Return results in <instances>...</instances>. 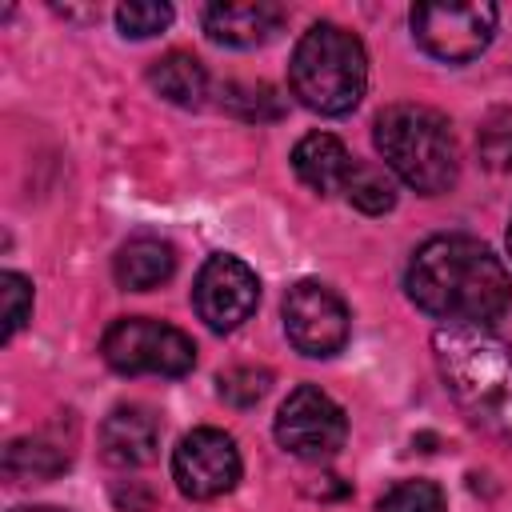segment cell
<instances>
[{"label": "cell", "mask_w": 512, "mask_h": 512, "mask_svg": "<svg viewBox=\"0 0 512 512\" xmlns=\"http://www.w3.org/2000/svg\"><path fill=\"white\" fill-rule=\"evenodd\" d=\"M404 288L420 312L444 324L488 328L512 304V276L500 256L484 240L460 232L424 240L408 260Z\"/></svg>", "instance_id": "obj_1"}, {"label": "cell", "mask_w": 512, "mask_h": 512, "mask_svg": "<svg viewBox=\"0 0 512 512\" xmlns=\"http://www.w3.org/2000/svg\"><path fill=\"white\" fill-rule=\"evenodd\" d=\"M432 356L468 424L512 444V344L488 328L444 324L432 336Z\"/></svg>", "instance_id": "obj_2"}, {"label": "cell", "mask_w": 512, "mask_h": 512, "mask_svg": "<svg viewBox=\"0 0 512 512\" xmlns=\"http://www.w3.org/2000/svg\"><path fill=\"white\" fill-rule=\"evenodd\" d=\"M376 148L384 164L420 196H440L460 176L452 124L428 104H388L376 116Z\"/></svg>", "instance_id": "obj_3"}, {"label": "cell", "mask_w": 512, "mask_h": 512, "mask_svg": "<svg viewBox=\"0 0 512 512\" xmlns=\"http://www.w3.org/2000/svg\"><path fill=\"white\" fill-rule=\"evenodd\" d=\"M288 84L292 96L320 116L352 112L368 88V56L360 36L328 20L312 24L292 48Z\"/></svg>", "instance_id": "obj_4"}, {"label": "cell", "mask_w": 512, "mask_h": 512, "mask_svg": "<svg viewBox=\"0 0 512 512\" xmlns=\"http://www.w3.org/2000/svg\"><path fill=\"white\" fill-rule=\"evenodd\" d=\"M100 356L108 368L124 376H184L196 364V344L188 332L152 320V316H120L108 324L100 340Z\"/></svg>", "instance_id": "obj_5"}, {"label": "cell", "mask_w": 512, "mask_h": 512, "mask_svg": "<svg viewBox=\"0 0 512 512\" xmlns=\"http://www.w3.org/2000/svg\"><path fill=\"white\" fill-rule=\"evenodd\" d=\"M496 20H500L496 4H480V0H428L408 12L412 40L432 60L444 64L476 60L492 40Z\"/></svg>", "instance_id": "obj_6"}, {"label": "cell", "mask_w": 512, "mask_h": 512, "mask_svg": "<svg viewBox=\"0 0 512 512\" xmlns=\"http://www.w3.org/2000/svg\"><path fill=\"white\" fill-rule=\"evenodd\" d=\"M344 436H348L344 408L316 384H300L296 392H288V400L276 412V440L284 452L300 460L336 456L344 448Z\"/></svg>", "instance_id": "obj_7"}, {"label": "cell", "mask_w": 512, "mask_h": 512, "mask_svg": "<svg viewBox=\"0 0 512 512\" xmlns=\"http://www.w3.org/2000/svg\"><path fill=\"white\" fill-rule=\"evenodd\" d=\"M284 332L296 352L324 360L348 344V308L320 280H296L284 296Z\"/></svg>", "instance_id": "obj_8"}, {"label": "cell", "mask_w": 512, "mask_h": 512, "mask_svg": "<svg viewBox=\"0 0 512 512\" xmlns=\"http://www.w3.org/2000/svg\"><path fill=\"white\" fill-rule=\"evenodd\" d=\"M192 304H196L200 320L212 332H232V328H240L256 312V304H260V280H256V272L240 256L216 252L196 272Z\"/></svg>", "instance_id": "obj_9"}, {"label": "cell", "mask_w": 512, "mask_h": 512, "mask_svg": "<svg viewBox=\"0 0 512 512\" xmlns=\"http://www.w3.org/2000/svg\"><path fill=\"white\" fill-rule=\"evenodd\" d=\"M240 448L220 428H192L172 452V480L188 500H216L240 480Z\"/></svg>", "instance_id": "obj_10"}, {"label": "cell", "mask_w": 512, "mask_h": 512, "mask_svg": "<svg viewBox=\"0 0 512 512\" xmlns=\"http://www.w3.org/2000/svg\"><path fill=\"white\" fill-rule=\"evenodd\" d=\"M160 452V420L144 404H120L100 424V456L112 468H144Z\"/></svg>", "instance_id": "obj_11"}, {"label": "cell", "mask_w": 512, "mask_h": 512, "mask_svg": "<svg viewBox=\"0 0 512 512\" xmlns=\"http://www.w3.org/2000/svg\"><path fill=\"white\" fill-rule=\"evenodd\" d=\"M284 24V8L272 0H228L204 8V32L228 48H256L272 40Z\"/></svg>", "instance_id": "obj_12"}, {"label": "cell", "mask_w": 512, "mask_h": 512, "mask_svg": "<svg viewBox=\"0 0 512 512\" xmlns=\"http://www.w3.org/2000/svg\"><path fill=\"white\" fill-rule=\"evenodd\" d=\"M356 156H348V148L332 136V132H308L296 148H292V172L320 196H332L344 188V176L352 168Z\"/></svg>", "instance_id": "obj_13"}, {"label": "cell", "mask_w": 512, "mask_h": 512, "mask_svg": "<svg viewBox=\"0 0 512 512\" xmlns=\"http://www.w3.org/2000/svg\"><path fill=\"white\" fill-rule=\"evenodd\" d=\"M112 272H116V284L128 292L160 288L176 272V248L160 236H132L128 244H120Z\"/></svg>", "instance_id": "obj_14"}, {"label": "cell", "mask_w": 512, "mask_h": 512, "mask_svg": "<svg viewBox=\"0 0 512 512\" xmlns=\"http://www.w3.org/2000/svg\"><path fill=\"white\" fill-rule=\"evenodd\" d=\"M148 84L180 108H200L208 96V72L192 52H164L148 68Z\"/></svg>", "instance_id": "obj_15"}, {"label": "cell", "mask_w": 512, "mask_h": 512, "mask_svg": "<svg viewBox=\"0 0 512 512\" xmlns=\"http://www.w3.org/2000/svg\"><path fill=\"white\" fill-rule=\"evenodd\" d=\"M68 468V452L44 436H24V440H12L8 452H4V472L12 480H48L56 472Z\"/></svg>", "instance_id": "obj_16"}, {"label": "cell", "mask_w": 512, "mask_h": 512, "mask_svg": "<svg viewBox=\"0 0 512 512\" xmlns=\"http://www.w3.org/2000/svg\"><path fill=\"white\" fill-rule=\"evenodd\" d=\"M340 192L348 196L352 208H360V212H368V216H380V212H388V208L396 204V184H392V176H388L380 164H368V160H352V168H348Z\"/></svg>", "instance_id": "obj_17"}, {"label": "cell", "mask_w": 512, "mask_h": 512, "mask_svg": "<svg viewBox=\"0 0 512 512\" xmlns=\"http://www.w3.org/2000/svg\"><path fill=\"white\" fill-rule=\"evenodd\" d=\"M376 512H448V500H444V488L436 480L416 476V480H396L380 496Z\"/></svg>", "instance_id": "obj_18"}, {"label": "cell", "mask_w": 512, "mask_h": 512, "mask_svg": "<svg viewBox=\"0 0 512 512\" xmlns=\"http://www.w3.org/2000/svg\"><path fill=\"white\" fill-rule=\"evenodd\" d=\"M476 152H480V160H484L492 172H508V168H512V112H508V108L492 112V116L480 124V132H476Z\"/></svg>", "instance_id": "obj_19"}, {"label": "cell", "mask_w": 512, "mask_h": 512, "mask_svg": "<svg viewBox=\"0 0 512 512\" xmlns=\"http://www.w3.org/2000/svg\"><path fill=\"white\" fill-rule=\"evenodd\" d=\"M220 396L228 400V404H236V408H252L264 392H268V384H272V376H268V368H256V364H236V368H228V372H220Z\"/></svg>", "instance_id": "obj_20"}, {"label": "cell", "mask_w": 512, "mask_h": 512, "mask_svg": "<svg viewBox=\"0 0 512 512\" xmlns=\"http://www.w3.org/2000/svg\"><path fill=\"white\" fill-rule=\"evenodd\" d=\"M116 24H120L124 36L148 40V36H156V32H164L172 24V8L168 4H152V0H132V4L116 8Z\"/></svg>", "instance_id": "obj_21"}, {"label": "cell", "mask_w": 512, "mask_h": 512, "mask_svg": "<svg viewBox=\"0 0 512 512\" xmlns=\"http://www.w3.org/2000/svg\"><path fill=\"white\" fill-rule=\"evenodd\" d=\"M224 104L244 120H276L280 116V100L268 84H228Z\"/></svg>", "instance_id": "obj_22"}, {"label": "cell", "mask_w": 512, "mask_h": 512, "mask_svg": "<svg viewBox=\"0 0 512 512\" xmlns=\"http://www.w3.org/2000/svg\"><path fill=\"white\" fill-rule=\"evenodd\" d=\"M0 296H4V340H12L32 316V284L20 272H4L0 276Z\"/></svg>", "instance_id": "obj_23"}, {"label": "cell", "mask_w": 512, "mask_h": 512, "mask_svg": "<svg viewBox=\"0 0 512 512\" xmlns=\"http://www.w3.org/2000/svg\"><path fill=\"white\" fill-rule=\"evenodd\" d=\"M12 512H60V508H12Z\"/></svg>", "instance_id": "obj_24"}, {"label": "cell", "mask_w": 512, "mask_h": 512, "mask_svg": "<svg viewBox=\"0 0 512 512\" xmlns=\"http://www.w3.org/2000/svg\"><path fill=\"white\" fill-rule=\"evenodd\" d=\"M508 248H512V224H508Z\"/></svg>", "instance_id": "obj_25"}]
</instances>
